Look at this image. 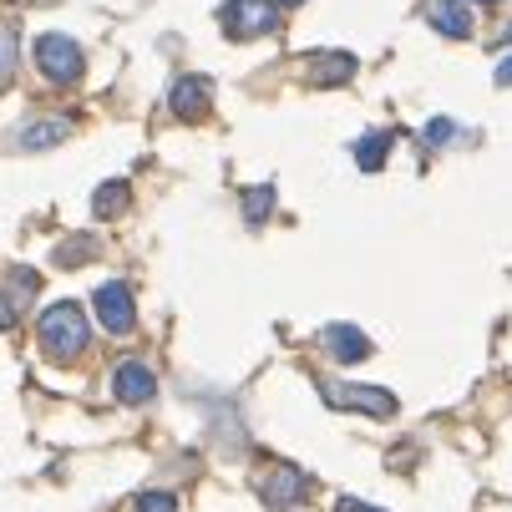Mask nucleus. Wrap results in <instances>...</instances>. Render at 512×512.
<instances>
[{
  "label": "nucleus",
  "mask_w": 512,
  "mask_h": 512,
  "mask_svg": "<svg viewBox=\"0 0 512 512\" xmlns=\"http://www.w3.org/2000/svg\"><path fill=\"white\" fill-rule=\"evenodd\" d=\"M36 66H41V77L66 87V82H77L82 77V46L71 41V36H36Z\"/></svg>",
  "instance_id": "f03ea898"
},
{
  "label": "nucleus",
  "mask_w": 512,
  "mask_h": 512,
  "mask_svg": "<svg viewBox=\"0 0 512 512\" xmlns=\"http://www.w3.org/2000/svg\"><path fill=\"white\" fill-rule=\"evenodd\" d=\"M452 137H462V127H457V122H447V117L426 127V142H431V148H447Z\"/></svg>",
  "instance_id": "dca6fc26"
},
{
  "label": "nucleus",
  "mask_w": 512,
  "mask_h": 512,
  "mask_svg": "<svg viewBox=\"0 0 512 512\" xmlns=\"http://www.w3.org/2000/svg\"><path fill=\"white\" fill-rule=\"evenodd\" d=\"M92 254V239H71V244H61V264H82Z\"/></svg>",
  "instance_id": "a211bd4d"
},
{
  "label": "nucleus",
  "mask_w": 512,
  "mask_h": 512,
  "mask_svg": "<svg viewBox=\"0 0 512 512\" xmlns=\"http://www.w3.org/2000/svg\"><path fill=\"white\" fill-rule=\"evenodd\" d=\"M492 82H497V87H512V56H507V61H497V71H492Z\"/></svg>",
  "instance_id": "aec40b11"
},
{
  "label": "nucleus",
  "mask_w": 512,
  "mask_h": 512,
  "mask_svg": "<svg viewBox=\"0 0 512 512\" xmlns=\"http://www.w3.org/2000/svg\"><path fill=\"white\" fill-rule=\"evenodd\" d=\"M431 26L442 36H452V41H467L472 36V6H467V0H436V6H431Z\"/></svg>",
  "instance_id": "1a4fd4ad"
},
{
  "label": "nucleus",
  "mask_w": 512,
  "mask_h": 512,
  "mask_svg": "<svg viewBox=\"0 0 512 512\" xmlns=\"http://www.w3.org/2000/svg\"><path fill=\"white\" fill-rule=\"evenodd\" d=\"M178 502H173V492H142L137 497V512H173Z\"/></svg>",
  "instance_id": "f3484780"
},
{
  "label": "nucleus",
  "mask_w": 512,
  "mask_h": 512,
  "mask_svg": "<svg viewBox=\"0 0 512 512\" xmlns=\"http://www.w3.org/2000/svg\"><path fill=\"white\" fill-rule=\"evenodd\" d=\"M11 51H16V36L6 31V36H0V77H11V66H16V56H11Z\"/></svg>",
  "instance_id": "6ab92c4d"
},
{
  "label": "nucleus",
  "mask_w": 512,
  "mask_h": 512,
  "mask_svg": "<svg viewBox=\"0 0 512 512\" xmlns=\"http://www.w3.org/2000/svg\"><path fill=\"white\" fill-rule=\"evenodd\" d=\"M269 213H274V188L259 183L254 193H244V218L249 224H269Z\"/></svg>",
  "instance_id": "2eb2a0df"
},
{
  "label": "nucleus",
  "mask_w": 512,
  "mask_h": 512,
  "mask_svg": "<svg viewBox=\"0 0 512 512\" xmlns=\"http://www.w3.org/2000/svg\"><path fill=\"white\" fill-rule=\"evenodd\" d=\"M386 153H391V132H365V137L355 142V163H360L365 173H376V168L386 163Z\"/></svg>",
  "instance_id": "f8f14e48"
},
{
  "label": "nucleus",
  "mask_w": 512,
  "mask_h": 512,
  "mask_svg": "<svg viewBox=\"0 0 512 512\" xmlns=\"http://www.w3.org/2000/svg\"><path fill=\"white\" fill-rule=\"evenodd\" d=\"M279 26V6L274 0H229L224 6V31L234 41H259Z\"/></svg>",
  "instance_id": "7ed1b4c3"
},
{
  "label": "nucleus",
  "mask_w": 512,
  "mask_h": 512,
  "mask_svg": "<svg viewBox=\"0 0 512 512\" xmlns=\"http://www.w3.org/2000/svg\"><path fill=\"white\" fill-rule=\"evenodd\" d=\"M502 41H512V21H507V26H502Z\"/></svg>",
  "instance_id": "5701e85b"
},
{
  "label": "nucleus",
  "mask_w": 512,
  "mask_h": 512,
  "mask_svg": "<svg viewBox=\"0 0 512 512\" xmlns=\"http://www.w3.org/2000/svg\"><path fill=\"white\" fill-rule=\"evenodd\" d=\"M320 396L330 406H350V411H365V416H396V396L381 391V386H320Z\"/></svg>",
  "instance_id": "20e7f679"
},
{
  "label": "nucleus",
  "mask_w": 512,
  "mask_h": 512,
  "mask_svg": "<svg viewBox=\"0 0 512 512\" xmlns=\"http://www.w3.org/2000/svg\"><path fill=\"white\" fill-rule=\"evenodd\" d=\"M11 325H16V305L0 295V330H11Z\"/></svg>",
  "instance_id": "412c9836"
},
{
  "label": "nucleus",
  "mask_w": 512,
  "mask_h": 512,
  "mask_svg": "<svg viewBox=\"0 0 512 512\" xmlns=\"http://www.w3.org/2000/svg\"><path fill=\"white\" fill-rule=\"evenodd\" d=\"M325 350H330L340 365H355V360L371 355V340H365L355 325H330V330H325Z\"/></svg>",
  "instance_id": "9d476101"
},
{
  "label": "nucleus",
  "mask_w": 512,
  "mask_h": 512,
  "mask_svg": "<svg viewBox=\"0 0 512 512\" xmlns=\"http://www.w3.org/2000/svg\"><path fill=\"white\" fill-rule=\"evenodd\" d=\"M97 315H102V325H107L112 335H127L132 320H137L132 289H127V284H102V289H97Z\"/></svg>",
  "instance_id": "39448f33"
},
{
  "label": "nucleus",
  "mask_w": 512,
  "mask_h": 512,
  "mask_svg": "<svg viewBox=\"0 0 512 512\" xmlns=\"http://www.w3.org/2000/svg\"><path fill=\"white\" fill-rule=\"evenodd\" d=\"M208 102H213V82H208V77H183V82L168 92V107H173V117H183V122L208 117Z\"/></svg>",
  "instance_id": "423d86ee"
},
{
  "label": "nucleus",
  "mask_w": 512,
  "mask_h": 512,
  "mask_svg": "<svg viewBox=\"0 0 512 512\" xmlns=\"http://www.w3.org/2000/svg\"><path fill=\"white\" fill-rule=\"evenodd\" d=\"M122 208H127V183H122V178H117V183H102L97 198H92V213H97V218H117Z\"/></svg>",
  "instance_id": "4468645a"
},
{
  "label": "nucleus",
  "mask_w": 512,
  "mask_h": 512,
  "mask_svg": "<svg viewBox=\"0 0 512 512\" xmlns=\"http://www.w3.org/2000/svg\"><path fill=\"white\" fill-rule=\"evenodd\" d=\"M274 6H300V0H274Z\"/></svg>",
  "instance_id": "b1692460"
},
{
  "label": "nucleus",
  "mask_w": 512,
  "mask_h": 512,
  "mask_svg": "<svg viewBox=\"0 0 512 512\" xmlns=\"http://www.w3.org/2000/svg\"><path fill=\"white\" fill-rule=\"evenodd\" d=\"M355 77V56L350 51H320L315 56V82L320 87H345Z\"/></svg>",
  "instance_id": "9b49d317"
},
{
  "label": "nucleus",
  "mask_w": 512,
  "mask_h": 512,
  "mask_svg": "<svg viewBox=\"0 0 512 512\" xmlns=\"http://www.w3.org/2000/svg\"><path fill=\"white\" fill-rule=\"evenodd\" d=\"M66 132H71V122H61V117H56V122H31V127L21 132V148H56Z\"/></svg>",
  "instance_id": "ddd939ff"
},
{
  "label": "nucleus",
  "mask_w": 512,
  "mask_h": 512,
  "mask_svg": "<svg viewBox=\"0 0 512 512\" xmlns=\"http://www.w3.org/2000/svg\"><path fill=\"white\" fill-rule=\"evenodd\" d=\"M340 512H381V507H365V502H355V497H345V502H340Z\"/></svg>",
  "instance_id": "4be33fe9"
},
{
  "label": "nucleus",
  "mask_w": 512,
  "mask_h": 512,
  "mask_svg": "<svg viewBox=\"0 0 512 512\" xmlns=\"http://www.w3.org/2000/svg\"><path fill=\"white\" fill-rule=\"evenodd\" d=\"M36 335H41V350H46L51 360H77V355L87 350V340H92V330H87V315H82V305H71V300L51 305V310L41 315Z\"/></svg>",
  "instance_id": "f257e3e1"
},
{
  "label": "nucleus",
  "mask_w": 512,
  "mask_h": 512,
  "mask_svg": "<svg viewBox=\"0 0 512 512\" xmlns=\"http://www.w3.org/2000/svg\"><path fill=\"white\" fill-rule=\"evenodd\" d=\"M259 492H264V502H269V507H295V502L305 497V477H300L295 467H274V472L264 477V487H259Z\"/></svg>",
  "instance_id": "6e6552de"
},
{
  "label": "nucleus",
  "mask_w": 512,
  "mask_h": 512,
  "mask_svg": "<svg viewBox=\"0 0 512 512\" xmlns=\"http://www.w3.org/2000/svg\"><path fill=\"white\" fill-rule=\"evenodd\" d=\"M112 391H117V401H127V406H142V401H153V396H158V381H153V371H148V365L127 360V365H117Z\"/></svg>",
  "instance_id": "0eeeda50"
}]
</instances>
